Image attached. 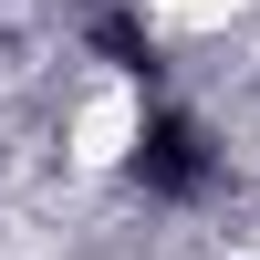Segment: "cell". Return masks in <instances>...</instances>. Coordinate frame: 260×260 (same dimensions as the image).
I'll return each instance as SVG.
<instances>
[{
  "mask_svg": "<svg viewBox=\"0 0 260 260\" xmlns=\"http://www.w3.org/2000/svg\"><path fill=\"white\" fill-rule=\"evenodd\" d=\"M62 146H73V167H125L146 146V94L136 83H94V94L73 104V136Z\"/></svg>",
  "mask_w": 260,
  "mask_h": 260,
  "instance_id": "obj_1",
  "label": "cell"
},
{
  "mask_svg": "<svg viewBox=\"0 0 260 260\" xmlns=\"http://www.w3.org/2000/svg\"><path fill=\"white\" fill-rule=\"evenodd\" d=\"M250 0H146V21H167V31H219V21H240Z\"/></svg>",
  "mask_w": 260,
  "mask_h": 260,
  "instance_id": "obj_2",
  "label": "cell"
}]
</instances>
